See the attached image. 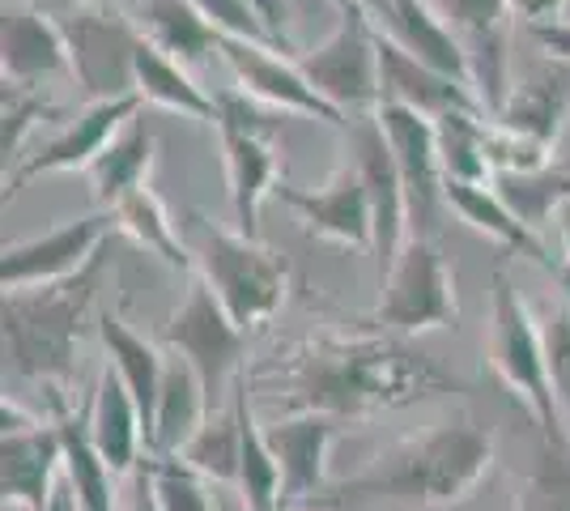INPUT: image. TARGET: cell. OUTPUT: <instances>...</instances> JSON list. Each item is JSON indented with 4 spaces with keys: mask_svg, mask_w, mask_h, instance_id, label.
<instances>
[{
    "mask_svg": "<svg viewBox=\"0 0 570 511\" xmlns=\"http://www.w3.org/2000/svg\"><path fill=\"white\" fill-rule=\"evenodd\" d=\"M273 371L282 375L285 414H328L336 422H362L434 392L464 389L396 333H315L298 341L285 363L277 358Z\"/></svg>",
    "mask_w": 570,
    "mask_h": 511,
    "instance_id": "1",
    "label": "cell"
},
{
    "mask_svg": "<svg viewBox=\"0 0 570 511\" xmlns=\"http://www.w3.org/2000/svg\"><path fill=\"white\" fill-rule=\"evenodd\" d=\"M494 431L473 414H452L417 435L387 443L362 473L324 490L315 508L452 511L481 490V482L494 473Z\"/></svg>",
    "mask_w": 570,
    "mask_h": 511,
    "instance_id": "2",
    "label": "cell"
},
{
    "mask_svg": "<svg viewBox=\"0 0 570 511\" xmlns=\"http://www.w3.org/2000/svg\"><path fill=\"white\" fill-rule=\"evenodd\" d=\"M102 268L107 252H98L95 265L69 282L4 294V371L26 384H48L56 405L81 363V324L95 307Z\"/></svg>",
    "mask_w": 570,
    "mask_h": 511,
    "instance_id": "3",
    "label": "cell"
},
{
    "mask_svg": "<svg viewBox=\"0 0 570 511\" xmlns=\"http://www.w3.org/2000/svg\"><path fill=\"white\" fill-rule=\"evenodd\" d=\"M485 358L494 366L507 392L520 401L541 443L549 448H570V435L558 417V392L549 380V354H546V324L532 316V307L511 286V277L494 268L490 286V337H485Z\"/></svg>",
    "mask_w": 570,
    "mask_h": 511,
    "instance_id": "4",
    "label": "cell"
},
{
    "mask_svg": "<svg viewBox=\"0 0 570 511\" xmlns=\"http://www.w3.org/2000/svg\"><path fill=\"white\" fill-rule=\"evenodd\" d=\"M191 256L196 277L217 294L243 333H256L282 312L289 294V268L261 239H247L217 222L191 218Z\"/></svg>",
    "mask_w": 570,
    "mask_h": 511,
    "instance_id": "5",
    "label": "cell"
},
{
    "mask_svg": "<svg viewBox=\"0 0 570 511\" xmlns=\"http://www.w3.org/2000/svg\"><path fill=\"white\" fill-rule=\"evenodd\" d=\"M217 102V137L226 154V179H230V214L235 230L247 239H261V205L282 184L277 175V124L256 98L243 90H222Z\"/></svg>",
    "mask_w": 570,
    "mask_h": 511,
    "instance_id": "6",
    "label": "cell"
},
{
    "mask_svg": "<svg viewBox=\"0 0 570 511\" xmlns=\"http://www.w3.org/2000/svg\"><path fill=\"white\" fill-rule=\"evenodd\" d=\"M371 324L396 337H422L439 328L460 324V298H455V273L434 239L413 235L401 247L396 265L383 277L380 307L371 312Z\"/></svg>",
    "mask_w": 570,
    "mask_h": 511,
    "instance_id": "7",
    "label": "cell"
},
{
    "mask_svg": "<svg viewBox=\"0 0 570 511\" xmlns=\"http://www.w3.org/2000/svg\"><path fill=\"white\" fill-rule=\"evenodd\" d=\"M298 69L320 95L345 116H375L383 102L380 86V22L371 13H341L336 30L298 60Z\"/></svg>",
    "mask_w": 570,
    "mask_h": 511,
    "instance_id": "8",
    "label": "cell"
},
{
    "mask_svg": "<svg viewBox=\"0 0 570 511\" xmlns=\"http://www.w3.org/2000/svg\"><path fill=\"white\" fill-rule=\"evenodd\" d=\"M4 435H0V494L13 511H51L65 473L60 426L43 414L26 410L18 396L4 392Z\"/></svg>",
    "mask_w": 570,
    "mask_h": 511,
    "instance_id": "9",
    "label": "cell"
},
{
    "mask_svg": "<svg viewBox=\"0 0 570 511\" xmlns=\"http://www.w3.org/2000/svg\"><path fill=\"white\" fill-rule=\"evenodd\" d=\"M111 230H116V214L102 209V214L60 222V226H51V230L35 235V239L4 244L0 286H4V294H13L69 282V277H77V273H86V268L95 265V256L102 252Z\"/></svg>",
    "mask_w": 570,
    "mask_h": 511,
    "instance_id": "10",
    "label": "cell"
},
{
    "mask_svg": "<svg viewBox=\"0 0 570 511\" xmlns=\"http://www.w3.org/2000/svg\"><path fill=\"white\" fill-rule=\"evenodd\" d=\"M247 337L230 312L217 303V294L196 277L191 282L188 298L179 303V312L170 316V324L163 328V341H167L170 354L188 358L196 366V375L205 380L209 396L222 392V384L230 380L235 384L243 375V358H247Z\"/></svg>",
    "mask_w": 570,
    "mask_h": 511,
    "instance_id": "11",
    "label": "cell"
},
{
    "mask_svg": "<svg viewBox=\"0 0 570 511\" xmlns=\"http://www.w3.org/2000/svg\"><path fill=\"white\" fill-rule=\"evenodd\" d=\"M383 141L392 149V163L401 170L404 196H409V226L413 235L434 239V218H439V205H448V175H443V158H439V132L434 120L401 107V102H380L375 111Z\"/></svg>",
    "mask_w": 570,
    "mask_h": 511,
    "instance_id": "12",
    "label": "cell"
},
{
    "mask_svg": "<svg viewBox=\"0 0 570 511\" xmlns=\"http://www.w3.org/2000/svg\"><path fill=\"white\" fill-rule=\"evenodd\" d=\"M60 26L72 43V65H77L81 86H90L98 98L137 90L132 56L141 48V26H132L107 0H90V4L72 9L60 18Z\"/></svg>",
    "mask_w": 570,
    "mask_h": 511,
    "instance_id": "13",
    "label": "cell"
},
{
    "mask_svg": "<svg viewBox=\"0 0 570 511\" xmlns=\"http://www.w3.org/2000/svg\"><path fill=\"white\" fill-rule=\"evenodd\" d=\"M273 196L298 214V222L311 235L350 247V252H366V247L375 252V209H371V188H366L357 163L336 167L320 188L277 184Z\"/></svg>",
    "mask_w": 570,
    "mask_h": 511,
    "instance_id": "14",
    "label": "cell"
},
{
    "mask_svg": "<svg viewBox=\"0 0 570 511\" xmlns=\"http://www.w3.org/2000/svg\"><path fill=\"white\" fill-rule=\"evenodd\" d=\"M222 65L235 73V81L243 86V95L256 98L261 107H277V111H294V116H311L324 120L333 128H345V111L333 107L328 98L311 86L298 65H289L282 56H273V48L264 43H247V39H222Z\"/></svg>",
    "mask_w": 570,
    "mask_h": 511,
    "instance_id": "15",
    "label": "cell"
},
{
    "mask_svg": "<svg viewBox=\"0 0 570 511\" xmlns=\"http://www.w3.org/2000/svg\"><path fill=\"white\" fill-rule=\"evenodd\" d=\"M137 107H141V95H116V98H95L77 120L51 137L39 154H30L22 167L13 170V179L4 184V196H13L22 184L39 179V175H60V170H90L107 154V146L116 141L128 124L137 120Z\"/></svg>",
    "mask_w": 570,
    "mask_h": 511,
    "instance_id": "16",
    "label": "cell"
},
{
    "mask_svg": "<svg viewBox=\"0 0 570 511\" xmlns=\"http://www.w3.org/2000/svg\"><path fill=\"white\" fill-rule=\"evenodd\" d=\"M268 448L282 464V511H294L311 503L333 487L328 478V456L341 435V422L328 414H285L264 426Z\"/></svg>",
    "mask_w": 570,
    "mask_h": 511,
    "instance_id": "17",
    "label": "cell"
},
{
    "mask_svg": "<svg viewBox=\"0 0 570 511\" xmlns=\"http://www.w3.org/2000/svg\"><path fill=\"white\" fill-rule=\"evenodd\" d=\"M0 65H4V81L35 86V90L43 81H56V77H77L69 35H65L60 18H51L48 9L4 13Z\"/></svg>",
    "mask_w": 570,
    "mask_h": 511,
    "instance_id": "18",
    "label": "cell"
},
{
    "mask_svg": "<svg viewBox=\"0 0 570 511\" xmlns=\"http://www.w3.org/2000/svg\"><path fill=\"white\" fill-rule=\"evenodd\" d=\"M357 170L371 188V209H375V261L380 273L387 277V268L396 265L401 247L413 239V226H409V196H404L401 170L392 163V149L383 141L375 116L362 124L357 132Z\"/></svg>",
    "mask_w": 570,
    "mask_h": 511,
    "instance_id": "19",
    "label": "cell"
},
{
    "mask_svg": "<svg viewBox=\"0 0 570 511\" xmlns=\"http://www.w3.org/2000/svg\"><path fill=\"white\" fill-rule=\"evenodd\" d=\"M86 431L90 443L98 448V456L111 464L116 478H132L141 469V443L149 452V435H145V417L132 401V392L124 389L119 371L111 363L102 366L90 405H86Z\"/></svg>",
    "mask_w": 570,
    "mask_h": 511,
    "instance_id": "20",
    "label": "cell"
},
{
    "mask_svg": "<svg viewBox=\"0 0 570 511\" xmlns=\"http://www.w3.org/2000/svg\"><path fill=\"white\" fill-rule=\"evenodd\" d=\"M383 26H387V35H392L409 56H417L426 69L452 77L455 86H464V90L476 95L473 56H469L464 39L455 35L452 26H448V18H443L430 0H387Z\"/></svg>",
    "mask_w": 570,
    "mask_h": 511,
    "instance_id": "21",
    "label": "cell"
},
{
    "mask_svg": "<svg viewBox=\"0 0 570 511\" xmlns=\"http://www.w3.org/2000/svg\"><path fill=\"white\" fill-rule=\"evenodd\" d=\"M380 86H383V102L413 107V111H422L430 120H439L448 111H481V116H490L473 90H464V86H455L452 77L426 69L383 26H380Z\"/></svg>",
    "mask_w": 570,
    "mask_h": 511,
    "instance_id": "22",
    "label": "cell"
},
{
    "mask_svg": "<svg viewBox=\"0 0 570 511\" xmlns=\"http://www.w3.org/2000/svg\"><path fill=\"white\" fill-rule=\"evenodd\" d=\"M570 116V65L549 60L541 69L523 73L520 81H511L507 102L494 116V124H502L507 132H520L537 146L553 149Z\"/></svg>",
    "mask_w": 570,
    "mask_h": 511,
    "instance_id": "23",
    "label": "cell"
},
{
    "mask_svg": "<svg viewBox=\"0 0 570 511\" xmlns=\"http://www.w3.org/2000/svg\"><path fill=\"white\" fill-rule=\"evenodd\" d=\"M209 414H214V396L205 389V380L196 375V366L179 354H167L163 392H158V410H154L149 456H179Z\"/></svg>",
    "mask_w": 570,
    "mask_h": 511,
    "instance_id": "24",
    "label": "cell"
},
{
    "mask_svg": "<svg viewBox=\"0 0 570 511\" xmlns=\"http://www.w3.org/2000/svg\"><path fill=\"white\" fill-rule=\"evenodd\" d=\"M98 341L107 350V363L119 371L124 389L132 392L137 410L145 417V435H154V410H158V392H163V371H167V354L163 345H154L149 337H141L119 312H102L95 320Z\"/></svg>",
    "mask_w": 570,
    "mask_h": 511,
    "instance_id": "25",
    "label": "cell"
},
{
    "mask_svg": "<svg viewBox=\"0 0 570 511\" xmlns=\"http://www.w3.org/2000/svg\"><path fill=\"white\" fill-rule=\"evenodd\" d=\"M443 196H448V205H452L455 214L469 222L473 230H481L485 239H494V244L507 247V252L528 256V261H537L541 268H553V273H558V265L549 261L546 244H541V235L502 200V193L494 184H460V179H448Z\"/></svg>",
    "mask_w": 570,
    "mask_h": 511,
    "instance_id": "26",
    "label": "cell"
},
{
    "mask_svg": "<svg viewBox=\"0 0 570 511\" xmlns=\"http://www.w3.org/2000/svg\"><path fill=\"white\" fill-rule=\"evenodd\" d=\"M111 214H116L119 235H128V239L137 247H145L149 256H158V261L167 268H175V273H196V256H191V247H188V235L179 230V222L170 218L163 196L154 193L149 184L124 196Z\"/></svg>",
    "mask_w": 570,
    "mask_h": 511,
    "instance_id": "27",
    "label": "cell"
},
{
    "mask_svg": "<svg viewBox=\"0 0 570 511\" xmlns=\"http://www.w3.org/2000/svg\"><path fill=\"white\" fill-rule=\"evenodd\" d=\"M132 77H137V95L141 102H154V107H167V111H179L188 120L200 124H217V102L205 86H196V77L170 60L167 51H158L149 39L141 35V48L132 56Z\"/></svg>",
    "mask_w": 570,
    "mask_h": 511,
    "instance_id": "28",
    "label": "cell"
},
{
    "mask_svg": "<svg viewBox=\"0 0 570 511\" xmlns=\"http://www.w3.org/2000/svg\"><path fill=\"white\" fill-rule=\"evenodd\" d=\"M235 414L238 431H243V456H238V494H243V511H282V464L268 448V435L256 422L252 396H247V371L235 384Z\"/></svg>",
    "mask_w": 570,
    "mask_h": 511,
    "instance_id": "29",
    "label": "cell"
},
{
    "mask_svg": "<svg viewBox=\"0 0 570 511\" xmlns=\"http://www.w3.org/2000/svg\"><path fill=\"white\" fill-rule=\"evenodd\" d=\"M60 426V443H65V487H69L77 511H119L116 503V473L111 464L98 456V448L90 443L86 431V414H56Z\"/></svg>",
    "mask_w": 570,
    "mask_h": 511,
    "instance_id": "30",
    "label": "cell"
},
{
    "mask_svg": "<svg viewBox=\"0 0 570 511\" xmlns=\"http://www.w3.org/2000/svg\"><path fill=\"white\" fill-rule=\"evenodd\" d=\"M137 26L154 48L167 51L170 60H179L184 69L209 60L222 48V35L196 13V4H188V0H145Z\"/></svg>",
    "mask_w": 570,
    "mask_h": 511,
    "instance_id": "31",
    "label": "cell"
},
{
    "mask_svg": "<svg viewBox=\"0 0 570 511\" xmlns=\"http://www.w3.org/2000/svg\"><path fill=\"white\" fill-rule=\"evenodd\" d=\"M149 167H154V132L141 120H132L107 146V154L98 158L95 167L86 170L90 175V188H95V200L102 209H116L128 193L145 188Z\"/></svg>",
    "mask_w": 570,
    "mask_h": 511,
    "instance_id": "32",
    "label": "cell"
},
{
    "mask_svg": "<svg viewBox=\"0 0 570 511\" xmlns=\"http://www.w3.org/2000/svg\"><path fill=\"white\" fill-rule=\"evenodd\" d=\"M490 116L481 111H448L434 120L439 132V158H443V175L460 179V184H494V167H490Z\"/></svg>",
    "mask_w": 570,
    "mask_h": 511,
    "instance_id": "33",
    "label": "cell"
},
{
    "mask_svg": "<svg viewBox=\"0 0 570 511\" xmlns=\"http://www.w3.org/2000/svg\"><path fill=\"white\" fill-rule=\"evenodd\" d=\"M238 456H243V431H238L235 401H230V410H214L205 417V426L179 452V461L214 487H238Z\"/></svg>",
    "mask_w": 570,
    "mask_h": 511,
    "instance_id": "34",
    "label": "cell"
},
{
    "mask_svg": "<svg viewBox=\"0 0 570 511\" xmlns=\"http://www.w3.org/2000/svg\"><path fill=\"white\" fill-rule=\"evenodd\" d=\"M145 469H149V487L163 511H217L209 482L179 456H149Z\"/></svg>",
    "mask_w": 570,
    "mask_h": 511,
    "instance_id": "35",
    "label": "cell"
},
{
    "mask_svg": "<svg viewBox=\"0 0 570 511\" xmlns=\"http://www.w3.org/2000/svg\"><path fill=\"white\" fill-rule=\"evenodd\" d=\"M515 511H570V448L537 443V464L523 482Z\"/></svg>",
    "mask_w": 570,
    "mask_h": 511,
    "instance_id": "36",
    "label": "cell"
},
{
    "mask_svg": "<svg viewBox=\"0 0 570 511\" xmlns=\"http://www.w3.org/2000/svg\"><path fill=\"white\" fill-rule=\"evenodd\" d=\"M51 116V102L35 86H18V81H4V90H0V149H4V163L9 158H18V149H22L26 132L35 128L39 120H48Z\"/></svg>",
    "mask_w": 570,
    "mask_h": 511,
    "instance_id": "37",
    "label": "cell"
},
{
    "mask_svg": "<svg viewBox=\"0 0 570 511\" xmlns=\"http://www.w3.org/2000/svg\"><path fill=\"white\" fill-rule=\"evenodd\" d=\"M196 4V13L214 26L222 39H247V43H273V26L264 22V13L256 9V0H188Z\"/></svg>",
    "mask_w": 570,
    "mask_h": 511,
    "instance_id": "38",
    "label": "cell"
},
{
    "mask_svg": "<svg viewBox=\"0 0 570 511\" xmlns=\"http://www.w3.org/2000/svg\"><path fill=\"white\" fill-rule=\"evenodd\" d=\"M546 354H549V380L558 392V405L570 414V307H558L546 320Z\"/></svg>",
    "mask_w": 570,
    "mask_h": 511,
    "instance_id": "39",
    "label": "cell"
},
{
    "mask_svg": "<svg viewBox=\"0 0 570 511\" xmlns=\"http://www.w3.org/2000/svg\"><path fill=\"white\" fill-rule=\"evenodd\" d=\"M507 13L520 18L528 30L537 26H553V22H567V0H507Z\"/></svg>",
    "mask_w": 570,
    "mask_h": 511,
    "instance_id": "40",
    "label": "cell"
},
{
    "mask_svg": "<svg viewBox=\"0 0 570 511\" xmlns=\"http://www.w3.org/2000/svg\"><path fill=\"white\" fill-rule=\"evenodd\" d=\"M532 39H537V48L546 51L549 60H562V65H570V22L537 26V30H532Z\"/></svg>",
    "mask_w": 570,
    "mask_h": 511,
    "instance_id": "41",
    "label": "cell"
},
{
    "mask_svg": "<svg viewBox=\"0 0 570 511\" xmlns=\"http://www.w3.org/2000/svg\"><path fill=\"white\" fill-rule=\"evenodd\" d=\"M137 478V487H132V499H128V511H163L158 508V499H154V487H149V469H137L132 473Z\"/></svg>",
    "mask_w": 570,
    "mask_h": 511,
    "instance_id": "42",
    "label": "cell"
},
{
    "mask_svg": "<svg viewBox=\"0 0 570 511\" xmlns=\"http://www.w3.org/2000/svg\"><path fill=\"white\" fill-rule=\"evenodd\" d=\"M553 222H558V239H562V261H558V268H562V265L570 268V205Z\"/></svg>",
    "mask_w": 570,
    "mask_h": 511,
    "instance_id": "43",
    "label": "cell"
},
{
    "mask_svg": "<svg viewBox=\"0 0 570 511\" xmlns=\"http://www.w3.org/2000/svg\"><path fill=\"white\" fill-rule=\"evenodd\" d=\"M43 9H48L51 18H65V13H72V9H81V4H90V0H39Z\"/></svg>",
    "mask_w": 570,
    "mask_h": 511,
    "instance_id": "44",
    "label": "cell"
},
{
    "mask_svg": "<svg viewBox=\"0 0 570 511\" xmlns=\"http://www.w3.org/2000/svg\"><path fill=\"white\" fill-rule=\"evenodd\" d=\"M256 9L264 13V22L273 26V35H277V9H282V0H256Z\"/></svg>",
    "mask_w": 570,
    "mask_h": 511,
    "instance_id": "45",
    "label": "cell"
},
{
    "mask_svg": "<svg viewBox=\"0 0 570 511\" xmlns=\"http://www.w3.org/2000/svg\"><path fill=\"white\" fill-rule=\"evenodd\" d=\"M51 511H77V503H72V494H69V487L56 490V499H51Z\"/></svg>",
    "mask_w": 570,
    "mask_h": 511,
    "instance_id": "46",
    "label": "cell"
},
{
    "mask_svg": "<svg viewBox=\"0 0 570 511\" xmlns=\"http://www.w3.org/2000/svg\"><path fill=\"white\" fill-rule=\"evenodd\" d=\"M357 4H362V9H366V13L375 18V22H380L383 13H387V0H357Z\"/></svg>",
    "mask_w": 570,
    "mask_h": 511,
    "instance_id": "47",
    "label": "cell"
},
{
    "mask_svg": "<svg viewBox=\"0 0 570 511\" xmlns=\"http://www.w3.org/2000/svg\"><path fill=\"white\" fill-rule=\"evenodd\" d=\"M558 277H562V291H567V307H570V268L562 265V268H558Z\"/></svg>",
    "mask_w": 570,
    "mask_h": 511,
    "instance_id": "48",
    "label": "cell"
},
{
    "mask_svg": "<svg viewBox=\"0 0 570 511\" xmlns=\"http://www.w3.org/2000/svg\"><path fill=\"white\" fill-rule=\"evenodd\" d=\"M336 4H341V13H354V9H362L357 0H336ZM362 13H366V9H362Z\"/></svg>",
    "mask_w": 570,
    "mask_h": 511,
    "instance_id": "49",
    "label": "cell"
}]
</instances>
